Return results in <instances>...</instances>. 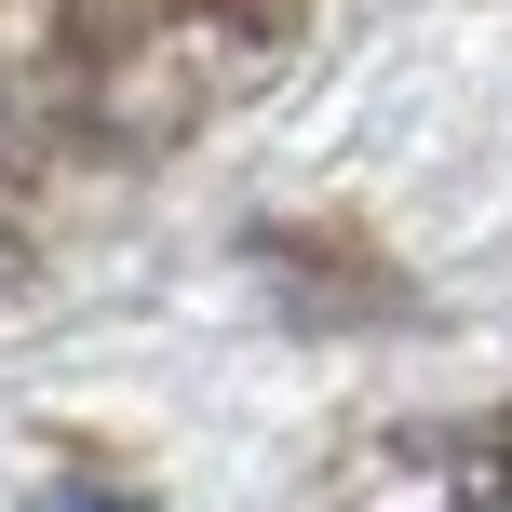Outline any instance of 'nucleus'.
Returning <instances> with one entry per match:
<instances>
[{
    "instance_id": "f257e3e1",
    "label": "nucleus",
    "mask_w": 512,
    "mask_h": 512,
    "mask_svg": "<svg viewBox=\"0 0 512 512\" xmlns=\"http://www.w3.org/2000/svg\"><path fill=\"white\" fill-rule=\"evenodd\" d=\"M54 512H135V499H54Z\"/></svg>"
}]
</instances>
